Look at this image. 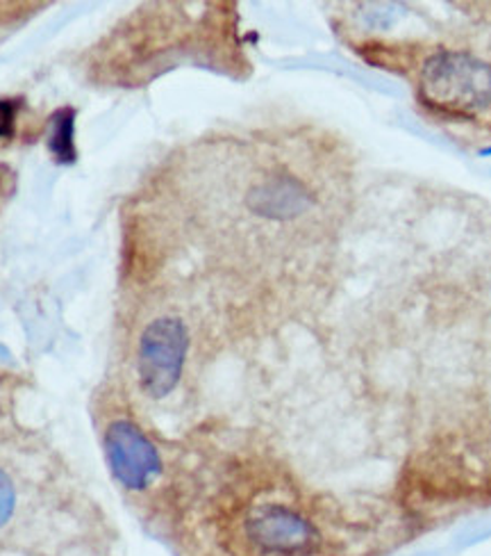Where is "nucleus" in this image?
Masks as SVG:
<instances>
[{
    "mask_svg": "<svg viewBox=\"0 0 491 556\" xmlns=\"http://www.w3.org/2000/svg\"><path fill=\"white\" fill-rule=\"evenodd\" d=\"M186 354H190V331L173 315L153 319L142 331L137 346V383L151 400H164L178 388Z\"/></svg>",
    "mask_w": 491,
    "mask_h": 556,
    "instance_id": "3",
    "label": "nucleus"
},
{
    "mask_svg": "<svg viewBox=\"0 0 491 556\" xmlns=\"http://www.w3.org/2000/svg\"><path fill=\"white\" fill-rule=\"evenodd\" d=\"M76 110L62 108L51 117L49 149L60 165H72L76 160Z\"/></svg>",
    "mask_w": 491,
    "mask_h": 556,
    "instance_id": "6",
    "label": "nucleus"
},
{
    "mask_svg": "<svg viewBox=\"0 0 491 556\" xmlns=\"http://www.w3.org/2000/svg\"><path fill=\"white\" fill-rule=\"evenodd\" d=\"M12 185H14V176H12V169L0 165V197H5L12 192Z\"/></svg>",
    "mask_w": 491,
    "mask_h": 556,
    "instance_id": "9",
    "label": "nucleus"
},
{
    "mask_svg": "<svg viewBox=\"0 0 491 556\" xmlns=\"http://www.w3.org/2000/svg\"><path fill=\"white\" fill-rule=\"evenodd\" d=\"M242 539L255 556H314L323 545V531L298 506L267 500L248 506Z\"/></svg>",
    "mask_w": 491,
    "mask_h": 556,
    "instance_id": "2",
    "label": "nucleus"
},
{
    "mask_svg": "<svg viewBox=\"0 0 491 556\" xmlns=\"http://www.w3.org/2000/svg\"><path fill=\"white\" fill-rule=\"evenodd\" d=\"M18 108H21L18 99H0V139L14 137Z\"/></svg>",
    "mask_w": 491,
    "mask_h": 556,
    "instance_id": "8",
    "label": "nucleus"
},
{
    "mask_svg": "<svg viewBox=\"0 0 491 556\" xmlns=\"http://www.w3.org/2000/svg\"><path fill=\"white\" fill-rule=\"evenodd\" d=\"M16 514V489L10 475L0 468V529H5Z\"/></svg>",
    "mask_w": 491,
    "mask_h": 556,
    "instance_id": "7",
    "label": "nucleus"
},
{
    "mask_svg": "<svg viewBox=\"0 0 491 556\" xmlns=\"http://www.w3.org/2000/svg\"><path fill=\"white\" fill-rule=\"evenodd\" d=\"M105 456L114 479L130 493H144L161 475V456L146 431L132 420L105 429Z\"/></svg>",
    "mask_w": 491,
    "mask_h": 556,
    "instance_id": "4",
    "label": "nucleus"
},
{
    "mask_svg": "<svg viewBox=\"0 0 491 556\" xmlns=\"http://www.w3.org/2000/svg\"><path fill=\"white\" fill-rule=\"evenodd\" d=\"M246 203L255 215L285 222L308 213L314 197L300 178L292 174H271L253 185Z\"/></svg>",
    "mask_w": 491,
    "mask_h": 556,
    "instance_id": "5",
    "label": "nucleus"
},
{
    "mask_svg": "<svg viewBox=\"0 0 491 556\" xmlns=\"http://www.w3.org/2000/svg\"><path fill=\"white\" fill-rule=\"evenodd\" d=\"M358 51L405 78L428 119L460 132H491V43L460 33H430L371 39Z\"/></svg>",
    "mask_w": 491,
    "mask_h": 556,
    "instance_id": "1",
    "label": "nucleus"
}]
</instances>
